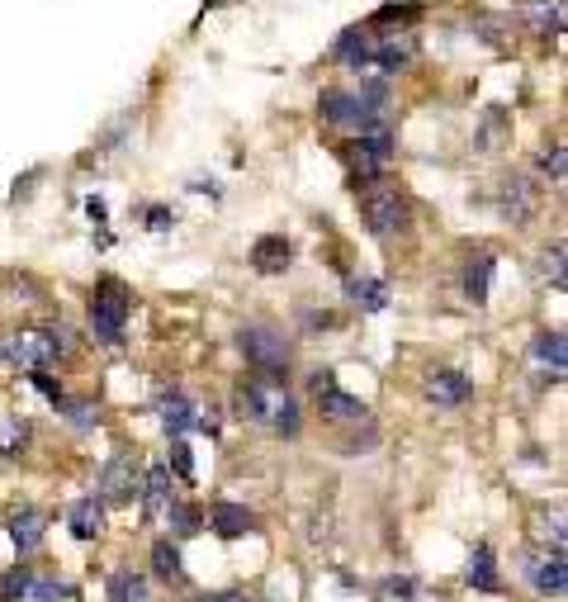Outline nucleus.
Returning a JSON list of instances; mask_svg holds the SVG:
<instances>
[{"instance_id":"obj_1","label":"nucleus","mask_w":568,"mask_h":602,"mask_svg":"<svg viewBox=\"0 0 568 602\" xmlns=\"http://www.w3.org/2000/svg\"><path fill=\"white\" fill-rule=\"evenodd\" d=\"M237 408L242 418L266 427L275 437H299L303 427V413H299V399L284 389L280 375H256V380H242L237 384Z\"/></svg>"},{"instance_id":"obj_2","label":"nucleus","mask_w":568,"mask_h":602,"mask_svg":"<svg viewBox=\"0 0 568 602\" xmlns=\"http://www.w3.org/2000/svg\"><path fill=\"white\" fill-rule=\"evenodd\" d=\"M355 195H360V214H365V223H370V233L393 238V233H403V228H408L412 209H408V195H403L398 185L370 181L365 190H355Z\"/></svg>"},{"instance_id":"obj_3","label":"nucleus","mask_w":568,"mask_h":602,"mask_svg":"<svg viewBox=\"0 0 568 602\" xmlns=\"http://www.w3.org/2000/svg\"><path fill=\"white\" fill-rule=\"evenodd\" d=\"M128 313H133V294L119 280H100L95 294H90V328H95V337L109 342V347H119L128 328Z\"/></svg>"},{"instance_id":"obj_4","label":"nucleus","mask_w":568,"mask_h":602,"mask_svg":"<svg viewBox=\"0 0 568 602\" xmlns=\"http://www.w3.org/2000/svg\"><path fill=\"white\" fill-rule=\"evenodd\" d=\"M237 351H242L247 365H256L261 375H284L289 361H294V347H289L284 332L270 328V323H247V328L237 332Z\"/></svg>"},{"instance_id":"obj_5","label":"nucleus","mask_w":568,"mask_h":602,"mask_svg":"<svg viewBox=\"0 0 568 602\" xmlns=\"http://www.w3.org/2000/svg\"><path fill=\"white\" fill-rule=\"evenodd\" d=\"M346 162H351V171L360 176V181L384 176V171H389V162H393V133H389V124L379 119L374 128H365V133H360V138L346 147Z\"/></svg>"},{"instance_id":"obj_6","label":"nucleus","mask_w":568,"mask_h":602,"mask_svg":"<svg viewBox=\"0 0 568 602\" xmlns=\"http://www.w3.org/2000/svg\"><path fill=\"white\" fill-rule=\"evenodd\" d=\"M57 356H62V342H57V332H48V328H24L5 342V361L15 365V370H29V375L48 370Z\"/></svg>"},{"instance_id":"obj_7","label":"nucleus","mask_w":568,"mask_h":602,"mask_svg":"<svg viewBox=\"0 0 568 602\" xmlns=\"http://www.w3.org/2000/svg\"><path fill=\"white\" fill-rule=\"evenodd\" d=\"M521 574H526V584L540 593V598H564L568 593V565H564V550H531L526 560H521Z\"/></svg>"},{"instance_id":"obj_8","label":"nucleus","mask_w":568,"mask_h":602,"mask_svg":"<svg viewBox=\"0 0 568 602\" xmlns=\"http://www.w3.org/2000/svg\"><path fill=\"white\" fill-rule=\"evenodd\" d=\"M318 114L332 128H355V133H365V128L379 124V114H374L370 105H365L360 95H351V91H322Z\"/></svg>"},{"instance_id":"obj_9","label":"nucleus","mask_w":568,"mask_h":602,"mask_svg":"<svg viewBox=\"0 0 568 602\" xmlns=\"http://www.w3.org/2000/svg\"><path fill=\"white\" fill-rule=\"evenodd\" d=\"M138 493H142L138 460H133V456H114L105 465V475H100V498H105L109 508H128Z\"/></svg>"},{"instance_id":"obj_10","label":"nucleus","mask_w":568,"mask_h":602,"mask_svg":"<svg viewBox=\"0 0 568 602\" xmlns=\"http://www.w3.org/2000/svg\"><path fill=\"white\" fill-rule=\"evenodd\" d=\"M67 584L57 574H34V569H15L5 579V602H62Z\"/></svg>"},{"instance_id":"obj_11","label":"nucleus","mask_w":568,"mask_h":602,"mask_svg":"<svg viewBox=\"0 0 568 602\" xmlns=\"http://www.w3.org/2000/svg\"><path fill=\"white\" fill-rule=\"evenodd\" d=\"M469 394H474V380L460 370H436L426 380V399L441 403V408H460V403H469Z\"/></svg>"},{"instance_id":"obj_12","label":"nucleus","mask_w":568,"mask_h":602,"mask_svg":"<svg viewBox=\"0 0 568 602\" xmlns=\"http://www.w3.org/2000/svg\"><path fill=\"white\" fill-rule=\"evenodd\" d=\"M171 503H176L171 470H166V465H152V470H147V479H142V508H147V517H152V522H161Z\"/></svg>"},{"instance_id":"obj_13","label":"nucleus","mask_w":568,"mask_h":602,"mask_svg":"<svg viewBox=\"0 0 568 602\" xmlns=\"http://www.w3.org/2000/svg\"><path fill=\"white\" fill-rule=\"evenodd\" d=\"M43 531H48V517L38 508H19L10 512V541H15L19 555H34L43 546Z\"/></svg>"},{"instance_id":"obj_14","label":"nucleus","mask_w":568,"mask_h":602,"mask_svg":"<svg viewBox=\"0 0 568 602\" xmlns=\"http://www.w3.org/2000/svg\"><path fill=\"white\" fill-rule=\"evenodd\" d=\"M318 394V413L327 422H360V418H370L365 413V403L351 399V394H341L337 384H322V389H313Z\"/></svg>"},{"instance_id":"obj_15","label":"nucleus","mask_w":568,"mask_h":602,"mask_svg":"<svg viewBox=\"0 0 568 602\" xmlns=\"http://www.w3.org/2000/svg\"><path fill=\"white\" fill-rule=\"evenodd\" d=\"M157 413H161V427H166V437H185V432L195 427V413H199V408L185 399L180 389H171V394H161Z\"/></svg>"},{"instance_id":"obj_16","label":"nucleus","mask_w":568,"mask_h":602,"mask_svg":"<svg viewBox=\"0 0 568 602\" xmlns=\"http://www.w3.org/2000/svg\"><path fill=\"white\" fill-rule=\"evenodd\" d=\"M209 522H213V531H218L223 541H237V536L256 531V512H247L242 503H213Z\"/></svg>"},{"instance_id":"obj_17","label":"nucleus","mask_w":568,"mask_h":602,"mask_svg":"<svg viewBox=\"0 0 568 602\" xmlns=\"http://www.w3.org/2000/svg\"><path fill=\"white\" fill-rule=\"evenodd\" d=\"M497 214L512 223H526L535 214V190L521 181V176H512V181L502 185V195H497Z\"/></svg>"},{"instance_id":"obj_18","label":"nucleus","mask_w":568,"mask_h":602,"mask_svg":"<svg viewBox=\"0 0 568 602\" xmlns=\"http://www.w3.org/2000/svg\"><path fill=\"white\" fill-rule=\"evenodd\" d=\"M67 522H71V536H76V541H95V536L105 531V503H100V498H76Z\"/></svg>"},{"instance_id":"obj_19","label":"nucleus","mask_w":568,"mask_h":602,"mask_svg":"<svg viewBox=\"0 0 568 602\" xmlns=\"http://www.w3.org/2000/svg\"><path fill=\"white\" fill-rule=\"evenodd\" d=\"M289 242L280 238V233H266V238H256V247H251V266L261 275H280L289 271Z\"/></svg>"},{"instance_id":"obj_20","label":"nucleus","mask_w":568,"mask_h":602,"mask_svg":"<svg viewBox=\"0 0 568 602\" xmlns=\"http://www.w3.org/2000/svg\"><path fill=\"white\" fill-rule=\"evenodd\" d=\"M535 361H540V370H550L554 380H564L568 375L564 332H540V337H535Z\"/></svg>"},{"instance_id":"obj_21","label":"nucleus","mask_w":568,"mask_h":602,"mask_svg":"<svg viewBox=\"0 0 568 602\" xmlns=\"http://www.w3.org/2000/svg\"><path fill=\"white\" fill-rule=\"evenodd\" d=\"M464 579L479 588V593H502V579H497V560L488 546H474L469 555V569H464Z\"/></svg>"},{"instance_id":"obj_22","label":"nucleus","mask_w":568,"mask_h":602,"mask_svg":"<svg viewBox=\"0 0 568 602\" xmlns=\"http://www.w3.org/2000/svg\"><path fill=\"white\" fill-rule=\"evenodd\" d=\"M526 19H531V29L540 38L564 34V5H559V0H531V5H526Z\"/></svg>"},{"instance_id":"obj_23","label":"nucleus","mask_w":568,"mask_h":602,"mask_svg":"<svg viewBox=\"0 0 568 602\" xmlns=\"http://www.w3.org/2000/svg\"><path fill=\"white\" fill-rule=\"evenodd\" d=\"M351 299L365 313H379V309H389V285H384V280H374V275H355V280H351Z\"/></svg>"},{"instance_id":"obj_24","label":"nucleus","mask_w":568,"mask_h":602,"mask_svg":"<svg viewBox=\"0 0 568 602\" xmlns=\"http://www.w3.org/2000/svg\"><path fill=\"white\" fill-rule=\"evenodd\" d=\"M488 280H493V256H488V252L469 256V266H464V294H469L474 304L488 299Z\"/></svg>"},{"instance_id":"obj_25","label":"nucleus","mask_w":568,"mask_h":602,"mask_svg":"<svg viewBox=\"0 0 568 602\" xmlns=\"http://www.w3.org/2000/svg\"><path fill=\"white\" fill-rule=\"evenodd\" d=\"M109 602H147V579H138L133 569H119L109 579Z\"/></svg>"},{"instance_id":"obj_26","label":"nucleus","mask_w":568,"mask_h":602,"mask_svg":"<svg viewBox=\"0 0 568 602\" xmlns=\"http://www.w3.org/2000/svg\"><path fill=\"white\" fill-rule=\"evenodd\" d=\"M152 574H157L161 584H176L180 574H185V569H180V550L171 546V541H157V546H152Z\"/></svg>"},{"instance_id":"obj_27","label":"nucleus","mask_w":568,"mask_h":602,"mask_svg":"<svg viewBox=\"0 0 568 602\" xmlns=\"http://www.w3.org/2000/svg\"><path fill=\"white\" fill-rule=\"evenodd\" d=\"M365 43H370L365 29H346L341 43L332 48V57H337V62H351V67H365Z\"/></svg>"},{"instance_id":"obj_28","label":"nucleus","mask_w":568,"mask_h":602,"mask_svg":"<svg viewBox=\"0 0 568 602\" xmlns=\"http://www.w3.org/2000/svg\"><path fill=\"white\" fill-rule=\"evenodd\" d=\"M29 441V422L24 418H5L0 422V456H19Z\"/></svg>"},{"instance_id":"obj_29","label":"nucleus","mask_w":568,"mask_h":602,"mask_svg":"<svg viewBox=\"0 0 568 602\" xmlns=\"http://www.w3.org/2000/svg\"><path fill=\"white\" fill-rule=\"evenodd\" d=\"M161 522H166V527L176 531V536H195V531H199V522H204V517H199L195 508H185V503H180V498H176V503L166 508V517H161Z\"/></svg>"},{"instance_id":"obj_30","label":"nucleus","mask_w":568,"mask_h":602,"mask_svg":"<svg viewBox=\"0 0 568 602\" xmlns=\"http://www.w3.org/2000/svg\"><path fill=\"white\" fill-rule=\"evenodd\" d=\"M540 280H550L554 290H564V242H554L540 252Z\"/></svg>"},{"instance_id":"obj_31","label":"nucleus","mask_w":568,"mask_h":602,"mask_svg":"<svg viewBox=\"0 0 568 602\" xmlns=\"http://www.w3.org/2000/svg\"><path fill=\"white\" fill-rule=\"evenodd\" d=\"M540 171H545L554 185H564V147H545V152H540Z\"/></svg>"},{"instance_id":"obj_32","label":"nucleus","mask_w":568,"mask_h":602,"mask_svg":"<svg viewBox=\"0 0 568 602\" xmlns=\"http://www.w3.org/2000/svg\"><path fill=\"white\" fill-rule=\"evenodd\" d=\"M412 593H417V584H412V579H384V588H379V602H408Z\"/></svg>"},{"instance_id":"obj_33","label":"nucleus","mask_w":568,"mask_h":602,"mask_svg":"<svg viewBox=\"0 0 568 602\" xmlns=\"http://www.w3.org/2000/svg\"><path fill=\"white\" fill-rule=\"evenodd\" d=\"M62 408H67V418H71V427H95V403H71V399H62Z\"/></svg>"},{"instance_id":"obj_34","label":"nucleus","mask_w":568,"mask_h":602,"mask_svg":"<svg viewBox=\"0 0 568 602\" xmlns=\"http://www.w3.org/2000/svg\"><path fill=\"white\" fill-rule=\"evenodd\" d=\"M171 465H176L180 479H195V465H190V446L180 437H171Z\"/></svg>"},{"instance_id":"obj_35","label":"nucleus","mask_w":568,"mask_h":602,"mask_svg":"<svg viewBox=\"0 0 568 602\" xmlns=\"http://www.w3.org/2000/svg\"><path fill=\"white\" fill-rule=\"evenodd\" d=\"M34 384H38V389H43V394H48V399L57 403V408H62V399H67V389H62V384H57L53 375H48V370H38V375H34Z\"/></svg>"},{"instance_id":"obj_36","label":"nucleus","mask_w":568,"mask_h":602,"mask_svg":"<svg viewBox=\"0 0 568 602\" xmlns=\"http://www.w3.org/2000/svg\"><path fill=\"white\" fill-rule=\"evenodd\" d=\"M417 15H422L417 5H408V10H379V15H374V24H412Z\"/></svg>"},{"instance_id":"obj_37","label":"nucleus","mask_w":568,"mask_h":602,"mask_svg":"<svg viewBox=\"0 0 568 602\" xmlns=\"http://www.w3.org/2000/svg\"><path fill=\"white\" fill-rule=\"evenodd\" d=\"M171 223H176V214H171V209H161V204H152V209H147V228H157V233H166Z\"/></svg>"},{"instance_id":"obj_38","label":"nucleus","mask_w":568,"mask_h":602,"mask_svg":"<svg viewBox=\"0 0 568 602\" xmlns=\"http://www.w3.org/2000/svg\"><path fill=\"white\" fill-rule=\"evenodd\" d=\"M190 602H223V598H190Z\"/></svg>"}]
</instances>
